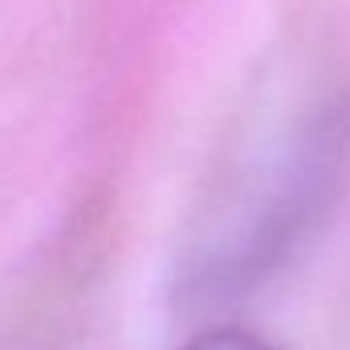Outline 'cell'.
I'll return each mask as SVG.
<instances>
[{
  "instance_id": "obj_1",
  "label": "cell",
  "mask_w": 350,
  "mask_h": 350,
  "mask_svg": "<svg viewBox=\"0 0 350 350\" xmlns=\"http://www.w3.org/2000/svg\"><path fill=\"white\" fill-rule=\"evenodd\" d=\"M350 163V106L289 102L249 126L191 208L172 257V306L220 314L297 257L330 216Z\"/></svg>"
},
{
  "instance_id": "obj_2",
  "label": "cell",
  "mask_w": 350,
  "mask_h": 350,
  "mask_svg": "<svg viewBox=\"0 0 350 350\" xmlns=\"http://www.w3.org/2000/svg\"><path fill=\"white\" fill-rule=\"evenodd\" d=\"M179 350H277V347L257 338V334H245V330H208V334H196L191 342H183Z\"/></svg>"
}]
</instances>
